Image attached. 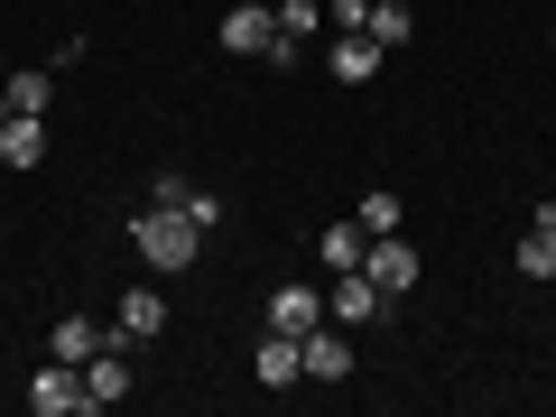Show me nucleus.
Wrapping results in <instances>:
<instances>
[{"label": "nucleus", "instance_id": "obj_9", "mask_svg": "<svg viewBox=\"0 0 556 417\" xmlns=\"http://www.w3.org/2000/svg\"><path fill=\"white\" fill-rule=\"evenodd\" d=\"M362 269L380 278V298H399V288H417V251H408V241H390V232H371V251H362Z\"/></svg>", "mask_w": 556, "mask_h": 417}, {"label": "nucleus", "instance_id": "obj_16", "mask_svg": "<svg viewBox=\"0 0 556 417\" xmlns=\"http://www.w3.org/2000/svg\"><path fill=\"white\" fill-rule=\"evenodd\" d=\"M362 38H380V47H408V38H417V10H408V0H371Z\"/></svg>", "mask_w": 556, "mask_h": 417}, {"label": "nucleus", "instance_id": "obj_7", "mask_svg": "<svg viewBox=\"0 0 556 417\" xmlns=\"http://www.w3.org/2000/svg\"><path fill=\"white\" fill-rule=\"evenodd\" d=\"M159 334H167V298L159 288H130L121 316H112V343H159Z\"/></svg>", "mask_w": 556, "mask_h": 417}, {"label": "nucleus", "instance_id": "obj_3", "mask_svg": "<svg viewBox=\"0 0 556 417\" xmlns=\"http://www.w3.org/2000/svg\"><path fill=\"white\" fill-rule=\"evenodd\" d=\"M269 38H278L269 0H232V10H223V47H232V56H269Z\"/></svg>", "mask_w": 556, "mask_h": 417}, {"label": "nucleus", "instance_id": "obj_12", "mask_svg": "<svg viewBox=\"0 0 556 417\" xmlns=\"http://www.w3.org/2000/svg\"><path fill=\"white\" fill-rule=\"evenodd\" d=\"M298 353H306V380H343V371H353V353H343V334H334V316H325L316 334H298Z\"/></svg>", "mask_w": 556, "mask_h": 417}, {"label": "nucleus", "instance_id": "obj_6", "mask_svg": "<svg viewBox=\"0 0 556 417\" xmlns=\"http://www.w3.org/2000/svg\"><path fill=\"white\" fill-rule=\"evenodd\" d=\"M251 371H260V390H298L306 380V353H298V334H260V353H251Z\"/></svg>", "mask_w": 556, "mask_h": 417}, {"label": "nucleus", "instance_id": "obj_2", "mask_svg": "<svg viewBox=\"0 0 556 417\" xmlns=\"http://www.w3.org/2000/svg\"><path fill=\"white\" fill-rule=\"evenodd\" d=\"M28 408H38V417H84V371L47 353V371L28 380Z\"/></svg>", "mask_w": 556, "mask_h": 417}, {"label": "nucleus", "instance_id": "obj_5", "mask_svg": "<svg viewBox=\"0 0 556 417\" xmlns=\"http://www.w3.org/2000/svg\"><path fill=\"white\" fill-rule=\"evenodd\" d=\"M130 343H102L93 362H84V408H121V399H130Z\"/></svg>", "mask_w": 556, "mask_h": 417}, {"label": "nucleus", "instance_id": "obj_21", "mask_svg": "<svg viewBox=\"0 0 556 417\" xmlns=\"http://www.w3.org/2000/svg\"><path fill=\"white\" fill-rule=\"evenodd\" d=\"M0 121H10V93H0Z\"/></svg>", "mask_w": 556, "mask_h": 417}, {"label": "nucleus", "instance_id": "obj_1", "mask_svg": "<svg viewBox=\"0 0 556 417\" xmlns=\"http://www.w3.org/2000/svg\"><path fill=\"white\" fill-rule=\"evenodd\" d=\"M130 241H139V260H149L159 278H177V269H195V260H204V223L177 214V204H139Z\"/></svg>", "mask_w": 556, "mask_h": 417}, {"label": "nucleus", "instance_id": "obj_18", "mask_svg": "<svg viewBox=\"0 0 556 417\" xmlns=\"http://www.w3.org/2000/svg\"><path fill=\"white\" fill-rule=\"evenodd\" d=\"M519 278H556V232L547 223H529V241H519Z\"/></svg>", "mask_w": 556, "mask_h": 417}, {"label": "nucleus", "instance_id": "obj_15", "mask_svg": "<svg viewBox=\"0 0 556 417\" xmlns=\"http://www.w3.org/2000/svg\"><path fill=\"white\" fill-rule=\"evenodd\" d=\"M102 343H112L102 325H84V316H56V334H47V353H56V362H75V371H84V362H93Z\"/></svg>", "mask_w": 556, "mask_h": 417}, {"label": "nucleus", "instance_id": "obj_8", "mask_svg": "<svg viewBox=\"0 0 556 417\" xmlns=\"http://www.w3.org/2000/svg\"><path fill=\"white\" fill-rule=\"evenodd\" d=\"M149 204H177V214H195L204 232L223 223V195H204V186H195V177H177V167H159V177H149Z\"/></svg>", "mask_w": 556, "mask_h": 417}, {"label": "nucleus", "instance_id": "obj_20", "mask_svg": "<svg viewBox=\"0 0 556 417\" xmlns=\"http://www.w3.org/2000/svg\"><path fill=\"white\" fill-rule=\"evenodd\" d=\"M362 232H399V195L380 186V195H362Z\"/></svg>", "mask_w": 556, "mask_h": 417}, {"label": "nucleus", "instance_id": "obj_13", "mask_svg": "<svg viewBox=\"0 0 556 417\" xmlns=\"http://www.w3.org/2000/svg\"><path fill=\"white\" fill-rule=\"evenodd\" d=\"M0 159H10V167H38L47 159V121L38 112H10V121H0Z\"/></svg>", "mask_w": 556, "mask_h": 417}, {"label": "nucleus", "instance_id": "obj_17", "mask_svg": "<svg viewBox=\"0 0 556 417\" xmlns=\"http://www.w3.org/2000/svg\"><path fill=\"white\" fill-rule=\"evenodd\" d=\"M0 93H10V112H38V121H47V102H56V75H47V65H28V75H10Z\"/></svg>", "mask_w": 556, "mask_h": 417}, {"label": "nucleus", "instance_id": "obj_4", "mask_svg": "<svg viewBox=\"0 0 556 417\" xmlns=\"http://www.w3.org/2000/svg\"><path fill=\"white\" fill-rule=\"evenodd\" d=\"M380 306H390V298H380V278H371V269H343L334 288H325V316H334V325H371Z\"/></svg>", "mask_w": 556, "mask_h": 417}, {"label": "nucleus", "instance_id": "obj_19", "mask_svg": "<svg viewBox=\"0 0 556 417\" xmlns=\"http://www.w3.org/2000/svg\"><path fill=\"white\" fill-rule=\"evenodd\" d=\"M316 28H325L316 0H278V38H316Z\"/></svg>", "mask_w": 556, "mask_h": 417}, {"label": "nucleus", "instance_id": "obj_22", "mask_svg": "<svg viewBox=\"0 0 556 417\" xmlns=\"http://www.w3.org/2000/svg\"><path fill=\"white\" fill-rule=\"evenodd\" d=\"M547 47H556V28H547Z\"/></svg>", "mask_w": 556, "mask_h": 417}, {"label": "nucleus", "instance_id": "obj_11", "mask_svg": "<svg viewBox=\"0 0 556 417\" xmlns=\"http://www.w3.org/2000/svg\"><path fill=\"white\" fill-rule=\"evenodd\" d=\"M380 56H390L380 38H362V28H343V38H334V56H325V65H334L343 84H371V75H380Z\"/></svg>", "mask_w": 556, "mask_h": 417}, {"label": "nucleus", "instance_id": "obj_10", "mask_svg": "<svg viewBox=\"0 0 556 417\" xmlns=\"http://www.w3.org/2000/svg\"><path fill=\"white\" fill-rule=\"evenodd\" d=\"M269 325H278V334H316V325H325V288H278Z\"/></svg>", "mask_w": 556, "mask_h": 417}, {"label": "nucleus", "instance_id": "obj_14", "mask_svg": "<svg viewBox=\"0 0 556 417\" xmlns=\"http://www.w3.org/2000/svg\"><path fill=\"white\" fill-rule=\"evenodd\" d=\"M362 251H371V232H362V223H325V232H316V260H325V269H362Z\"/></svg>", "mask_w": 556, "mask_h": 417}]
</instances>
